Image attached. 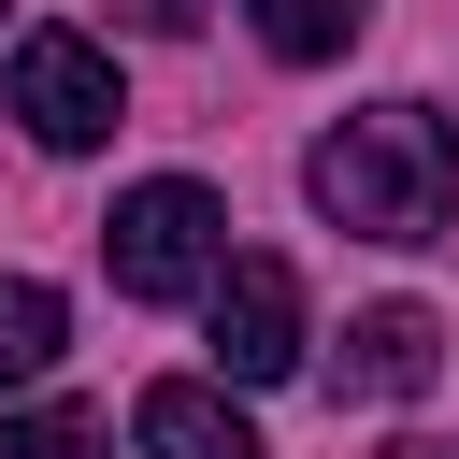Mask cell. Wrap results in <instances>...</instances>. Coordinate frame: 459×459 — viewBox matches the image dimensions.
I'll list each match as a JSON object with an SVG mask.
<instances>
[{
    "label": "cell",
    "mask_w": 459,
    "mask_h": 459,
    "mask_svg": "<svg viewBox=\"0 0 459 459\" xmlns=\"http://www.w3.org/2000/svg\"><path fill=\"white\" fill-rule=\"evenodd\" d=\"M301 186H316V215L359 230V244H445V215H459V129H445L430 100H373V115H344V129L301 158Z\"/></svg>",
    "instance_id": "cell-1"
},
{
    "label": "cell",
    "mask_w": 459,
    "mask_h": 459,
    "mask_svg": "<svg viewBox=\"0 0 459 459\" xmlns=\"http://www.w3.org/2000/svg\"><path fill=\"white\" fill-rule=\"evenodd\" d=\"M100 258H115V301H201L215 258H230V215H215V186L158 172V186H129L100 215Z\"/></svg>",
    "instance_id": "cell-2"
},
{
    "label": "cell",
    "mask_w": 459,
    "mask_h": 459,
    "mask_svg": "<svg viewBox=\"0 0 459 459\" xmlns=\"http://www.w3.org/2000/svg\"><path fill=\"white\" fill-rule=\"evenodd\" d=\"M201 330H215V373L230 387H287L301 373V273L287 258H215Z\"/></svg>",
    "instance_id": "cell-3"
},
{
    "label": "cell",
    "mask_w": 459,
    "mask_h": 459,
    "mask_svg": "<svg viewBox=\"0 0 459 459\" xmlns=\"http://www.w3.org/2000/svg\"><path fill=\"white\" fill-rule=\"evenodd\" d=\"M14 115H29V143L86 158V143L129 115V86H115V57H100L86 29H29V43H14Z\"/></svg>",
    "instance_id": "cell-4"
},
{
    "label": "cell",
    "mask_w": 459,
    "mask_h": 459,
    "mask_svg": "<svg viewBox=\"0 0 459 459\" xmlns=\"http://www.w3.org/2000/svg\"><path fill=\"white\" fill-rule=\"evenodd\" d=\"M430 373H445L430 301H373V316H344V387H359V402H416Z\"/></svg>",
    "instance_id": "cell-5"
},
{
    "label": "cell",
    "mask_w": 459,
    "mask_h": 459,
    "mask_svg": "<svg viewBox=\"0 0 459 459\" xmlns=\"http://www.w3.org/2000/svg\"><path fill=\"white\" fill-rule=\"evenodd\" d=\"M129 445H143V459H258L244 402H215V387H143V402H129Z\"/></svg>",
    "instance_id": "cell-6"
},
{
    "label": "cell",
    "mask_w": 459,
    "mask_h": 459,
    "mask_svg": "<svg viewBox=\"0 0 459 459\" xmlns=\"http://www.w3.org/2000/svg\"><path fill=\"white\" fill-rule=\"evenodd\" d=\"M57 344H72V316H57V287H29V273H0V387H29V373H57Z\"/></svg>",
    "instance_id": "cell-7"
},
{
    "label": "cell",
    "mask_w": 459,
    "mask_h": 459,
    "mask_svg": "<svg viewBox=\"0 0 459 459\" xmlns=\"http://www.w3.org/2000/svg\"><path fill=\"white\" fill-rule=\"evenodd\" d=\"M244 14H258V43H273L287 72H316V57L359 43V0H244Z\"/></svg>",
    "instance_id": "cell-8"
},
{
    "label": "cell",
    "mask_w": 459,
    "mask_h": 459,
    "mask_svg": "<svg viewBox=\"0 0 459 459\" xmlns=\"http://www.w3.org/2000/svg\"><path fill=\"white\" fill-rule=\"evenodd\" d=\"M0 459H100V416L43 402V416H0Z\"/></svg>",
    "instance_id": "cell-9"
},
{
    "label": "cell",
    "mask_w": 459,
    "mask_h": 459,
    "mask_svg": "<svg viewBox=\"0 0 459 459\" xmlns=\"http://www.w3.org/2000/svg\"><path fill=\"white\" fill-rule=\"evenodd\" d=\"M129 29H201V0H115Z\"/></svg>",
    "instance_id": "cell-10"
},
{
    "label": "cell",
    "mask_w": 459,
    "mask_h": 459,
    "mask_svg": "<svg viewBox=\"0 0 459 459\" xmlns=\"http://www.w3.org/2000/svg\"><path fill=\"white\" fill-rule=\"evenodd\" d=\"M387 459H445V445H416V430H402V445H387Z\"/></svg>",
    "instance_id": "cell-11"
}]
</instances>
